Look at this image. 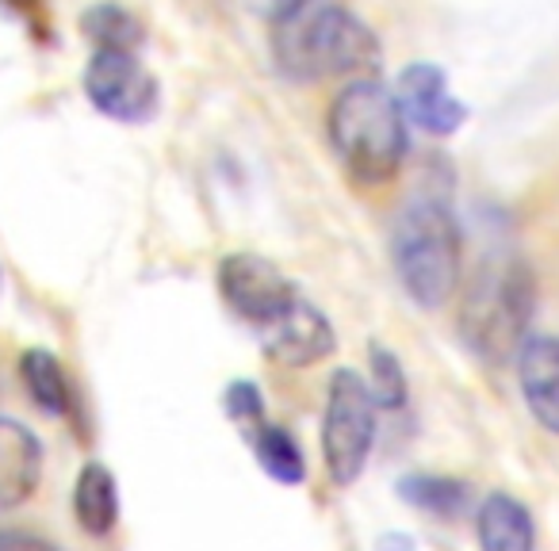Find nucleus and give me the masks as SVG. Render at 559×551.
Wrapping results in <instances>:
<instances>
[{
	"label": "nucleus",
	"instance_id": "nucleus-1",
	"mask_svg": "<svg viewBox=\"0 0 559 551\" xmlns=\"http://www.w3.org/2000/svg\"><path fill=\"white\" fill-rule=\"evenodd\" d=\"M272 58L292 81L376 77L380 39L337 0H299L272 20Z\"/></svg>",
	"mask_w": 559,
	"mask_h": 551
},
{
	"label": "nucleus",
	"instance_id": "nucleus-2",
	"mask_svg": "<svg viewBox=\"0 0 559 551\" xmlns=\"http://www.w3.org/2000/svg\"><path fill=\"white\" fill-rule=\"evenodd\" d=\"M330 142L349 177L365 188L388 184L403 169L406 149V116L395 93L383 88L380 77H357L337 100L330 104Z\"/></svg>",
	"mask_w": 559,
	"mask_h": 551
},
{
	"label": "nucleus",
	"instance_id": "nucleus-3",
	"mask_svg": "<svg viewBox=\"0 0 559 551\" xmlns=\"http://www.w3.org/2000/svg\"><path fill=\"white\" fill-rule=\"evenodd\" d=\"M391 264L403 291L426 311H437L456 296L464 241L449 203L437 195H414L399 211L391 230Z\"/></svg>",
	"mask_w": 559,
	"mask_h": 551
},
{
	"label": "nucleus",
	"instance_id": "nucleus-4",
	"mask_svg": "<svg viewBox=\"0 0 559 551\" xmlns=\"http://www.w3.org/2000/svg\"><path fill=\"white\" fill-rule=\"evenodd\" d=\"M536 311L533 268L518 256H498L475 272L460 307V334L483 360H510L528 337Z\"/></svg>",
	"mask_w": 559,
	"mask_h": 551
},
{
	"label": "nucleus",
	"instance_id": "nucleus-5",
	"mask_svg": "<svg viewBox=\"0 0 559 551\" xmlns=\"http://www.w3.org/2000/svg\"><path fill=\"white\" fill-rule=\"evenodd\" d=\"M376 395L353 368H337L322 410V459L337 487H353L376 444Z\"/></svg>",
	"mask_w": 559,
	"mask_h": 551
},
{
	"label": "nucleus",
	"instance_id": "nucleus-6",
	"mask_svg": "<svg viewBox=\"0 0 559 551\" xmlns=\"http://www.w3.org/2000/svg\"><path fill=\"white\" fill-rule=\"evenodd\" d=\"M85 96L116 123H146L157 111V77L142 65L139 50H93L85 65Z\"/></svg>",
	"mask_w": 559,
	"mask_h": 551
},
{
	"label": "nucleus",
	"instance_id": "nucleus-7",
	"mask_svg": "<svg viewBox=\"0 0 559 551\" xmlns=\"http://www.w3.org/2000/svg\"><path fill=\"white\" fill-rule=\"evenodd\" d=\"M218 291L226 307L257 330H264L299 299L296 284L257 253H226L218 264Z\"/></svg>",
	"mask_w": 559,
	"mask_h": 551
},
{
	"label": "nucleus",
	"instance_id": "nucleus-8",
	"mask_svg": "<svg viewBox=\"0 0 559 551\" xmlns=\"http://www.w3.org/2000/svg\"><path fill=\"white\" fill-rule=\"evenodd\" d=\"M395 100L403 108L406 123H414L426 134H456L467 119V108L452 96L449 77H444L441 65L433 62H414L399 73L395 81Z\"/></svg>",
	"mask_w": 559,
	"mask_h": 551
},
{
	"label": "nucleus",
	"instance_id": "nucleus-9",
	"mask_svg": "<svg viewBox=\"0 0 559 551\" xmlns=\"http://www.w3.org/2000/svg\"><path fill=\"white\" fill-rule=\"evenodd\" d=\"M257 334H261L269 357H276L280 364H288V368L319 364L337 345V334H334V326H330V319L314 303H307L304 296L284 314H276L264 330H257Z\"/></svg>",
	"mask_w": 559,
	"mask_h": 551
},
{
	"label": "nucleus",
	"instance_id": "nucleus-10",
	"mask_svg": "<svg viewBox=\"0 0 559 551\" xmlns=\"http://www.w3.org/2000/svg\"><path fill=\"white\" fill-rule=\"evenodd\" d=\"M518 383L528 414L559 436V337L528 334L518 349Z\"/></svg>",
	"mask_w": 559,
	"mask_h": 551
},
{
	"label": "nucleus",
	"instance_id": "nucleus-11",
	"mask_svg": "<svg viewBox=\"0 0 559 551\" xmlns=\"http://www.w3.org/2000/svg\"><path fill=\"white\" fill-rule=\"evenodd\" d=\"M43 444L27 426L0 418V510H16L39 490Z\"/></svg>",
	"mask_w": 559,
	"mask_h": 551
},
{
	"label": "nucleus",
	"instance_id": "nucleus-12",
	"mask_svg": "<svg viewBox=\"0 0 559 551\" xmlns=\"http://www.w3.org/2000/svg\"><path fill=\"white\" fill-rule=\"evenodd\" d=\"M479 551H536V528L528 510L513 494H487L475 513Z\"/></svg>",
	"mask_w": 559,
	"mask_h": 551
},
{
	"label": "nucleus",
	"instance_id": "nucleus-13",
	"mask_svg": "<svg viewBox=\"0 0 559 551\" xmlns=\"http://www.w3.org/2000/svg\"><path fill=\"white\" fill-rule=\"evenodd\" d=\"M73 513L88 536H108L119 520V487L104 464H85L73 487Z\"/></svg>",
	"mask_w": 559,
	"mask_h": 551
},
{
	"label": "nucleus",
	"instance_id": "nucleus-14",
	"mask_svg": "<svg viewBox=\"0 0 559 551\" xmlns=\"http://www.w3.org/2000/svg\"><path fill=\"white\" fill-rule=\"evenodd\" d=\"M249 444H253L257 464L264 467V475H272L284 487H296V482L307 479V459L304 448L296 444V436L284 426H272V421H257L249 429Z\"/></svg>",
	"mask_w": 559,
	"mask_h": 551
},
{
	"label": "nucleus",
	"instance_id": "nucleus-15",
	"mask_svg": "<svg viewBox=\"0 0 559 551\" xmlns=\"http://www.w3.org/2000/svg\"><path fill=\"white\" fill-rule=\"evenodd\" d=\"M81 32H85V39H93L96 50H139L142 39H146L142 20L131 9L116 4V0L93 4L81 16Z\"/></svg>",
	"mask_w": 559,
	"mask_h": 551
},
{
	"label": "nucleus",
	"instance_id": "nucleus-16",
	"mask_svg": "<svg viewBox=\"0 0 559 551\" xmlns=\"http://www.w3.org/2000/svg\"><path fill=\"white\" fill-rule=\"evenodd\" d=\"M20 380L32 391L35 406L47 414H66L70 410V383H66L62 360L47 349H27L20 357Z\"/></svg>",
	"mask_w": 559,
	"mask_h": 551
},
{
	"label": "nucleus",
	"instance_id": "nucleus-17",
	"mask_svg": "<svg viewBox=\"0 0 559 551\" xmlns=\"http://www.w3.org/2000/svg\"><path fill=\"white\" fill-rule=\"evenodd\" d=\"M399 494L421 513L433 517H456L467 502V487L456 479H441V475H406L399 482Z\"/></svg>",
	"mask_w": 559,
	"mask_h": 551
},
{
	"label": "nucleus",
	"instance_id": "nucleus-18",
	"mask_svg": "<svg viewBox=\"0 0 559 551\" xmlns=\"http://www.w3.org/2000/svg\"><path fill=\"white\" fill-rule=\"evenodd\" d=\"M368 360H372V383H368V387H372L376 403L388 406V410H403L406 406V375H403L399 357L383 349V345H372Z\"/></svg>",
	"mask_w": 559,
	"mask_h": 551
},
{
	"label": "nucleus",
	"instance_id": "nucleus-19",
	"mask_svg": "<svg viewBox=\"0 0 559 551\" xmlns=\"http://www.w3.org/2000/svg\"><path fill=\"white\" fill-rule=\"evenodd\" d=\"M226 403V414L238 421L241 429H253L257 421H264V398H261V387L249 380H234L223 395Z\"/></svg>",
	"mask_w": 559,
	"mask_h": 551
},
{
	"label": "nucleus",
	"instance_id": "nucleus-20",
	"mask_svg": "<svg viewBox=\"0 0 559 551\" xmlns=\"http://www.w3.org/2000/svg\"><path fill=\"white\" fill-rule=\"evenodd\" d=\"M0 551H58L47 536L27 528H0Z\"/></svg>",
	"mask_w": 559,
	"mask_h": 551
},
{
	"label": "nucleus",
	"instance_id": "nucleus-21",
	"mask_svg": "<svg viewBox=\"0 0 559 551\" xmlns=\"http://www.w3.org/2000/svg\"><path fill=\"white\" fill-rule=\"evenodd\" d=\"M253 4H257V9H261L269 20H276L280 12H288L292 4H299V0H253Z\"/></svg>",
	"mask_w": 559,
	"mask_h": 551
}]
</instances>
